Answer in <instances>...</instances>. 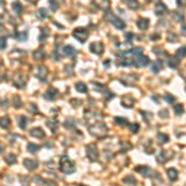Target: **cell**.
I'll return each instance as SVG.
<instances>
[{
    "instance_id": "6da1fadb",
    "label": "cell",
    "mask_w": 186,
    "mask_h": 186,
    "mask_svg": "<svg viewBox=\"0 0 186 186\" xmlns=\"http://www.w3.org/2000/svg\"><path fill=\"white\" fill-rule=\"evenodd\" d=\"M60 170L65 174H73L76 171V165L67 155H62L60 159Z\"/></svg>"
},
{
    "instance_id": "7a4b0ae2",
    "label": "cell",
    "mask_w": 186,
    "mask_h": 186,
    "mask_svg": "<svg viewBox=\"0 0 186 186\" xmlns=\"http://www.w3.org/2000/svg\"><path fill=\"white\" fill-rule=\"evenodd\" d=\"M88 129H89L91 133L94 135V137H99L101 138V137H103V135L107 133L108 128L99 120V122H96V123H93V124H89Z\"/></svg>"
},
{
    "instance_id": "3957f363",
    "label": "cell",
    "mask_w": 186,
    "mask_h": 186,
    "mask_svg": "<svg viewBox=\"0 0 186 186\" xmlns=\"http://www.w3.org/2000/svg\"><path fill=\"white\" fill-rule=\"evenodd\" d=\"M86 155L91 161H96L98 159V149L96 144H89L86 148Z\"/></svg>"
},
{
    "instance_id": "277c9868",
    "label": "cell",
    "mask_w": 186,
    "mask_h": 186,
    "mask_svg": "<svg viewBox=\"0 0 186 186\" xmlns=\"http://www.w3.org/2000/svg\"><path fill=\"white\" fill-rule=\"evenodd\" d=\"M73 36L76 37L80 42H84L87 40V37H88V31H87L86 29H83V28L76 29L73 31Z\"/></svg>"
},
{
    "instance_id": "5b68a950",
    "label": "cell",
    "mask_w": 186,
    "mask_h": 186,
    "mask_svg": "<svg viewBox=\"0 0 186 186\" xmlns=\"http://www.w3.org/2000/svg\"><path fill=\"white\" fill-rule=\"evenodd\" d=\"M36 77L39 78L40 81H45L46 77H47V68L45 66H39L36 70Z\"/></svg>"
},
{
    "instance_id": "8992f818",
    "label": "cell",
    "mask_w": 186,
    "mask_h": 186,
    "mask_svg": "<svg viewBox=\"0 0 186 186\" xmlns=\"http://www.w3.org/2000/svg\"><path fill=\"white\" fill-rule=\"evenodd\" d=\"M24 166H25L28 170H35V169L39 166V163L34 159H25L24 160Z\"/></svg>"
},
{
    "instance_id": "52a82bcc",
    "label": "cell",
    "mask_w": 186,
    "mask_h": 186,
    "mask_svg": "<svg viewBox=\"0 0 186 186\" xmlns=\"http://www.w3.org/2000/svg\"><path fill=\"white\" fill-rule=\"evenodd\" d=\"M46 126L50 128V129L52 130L53 134H56L57 131V128H58V120L55 119V118H51V119H47L46 122Z\"/></svg>"
},
{
    "instance_id": "ba28073f",
    "label": "cell",
    "mask_w": 186,
    "mask_h": 186,
    "mask_svg": "<svg viewBox=\"0 0 186 186\" xmlns=\"http://www.w3.org/2000/svg\"><path fill=\"white\" fill-rule=\"evenodd\" d=\"M30 135L34 138H39V139H43V138H45V133H43V130L41 128H32V129L30 130Z\"/></svg>"
},
{
    "instance_id": "9c48e42d",
    "label": "cell",
    "mask_w": 186,
    "mask_h": 186,
    "mask_svg": "<svg viewBox=\"0 0 186 186\" xmlns=\"http://www.w3.org/2000/svg\"><path fill=\"white\" fill-rule=\"evenodd\" d=\"M57 97H58V91L56 88H52V87L47 91L46 94H45V99H47V101H53Z\"/></svg>"
},
{
    "instance_id": "30bf717a",
    "label": "cell",
    "mask_w": 186,
    "mask_h": 186,
    "mask_svg": "<svg viewBox=\"0 0 186 186\" xmlns=\"http://www.w3.org/2000/svg\"><path fill=\"white\" fill-rule=\"evenodd\" d=\"M166 11H168V8L163 4V3H159V4H156V8H155V14H156V15L161 16V15H164Z\"/></svg>"
},
{
    "instance_id": "8fae6325",
    "label": "cell",
    "mask_w": 186,
    "mask_h": 186,
    "mask_svg": "<svg viewBox=\"0 0 186 186\" xmlns=\"http://www.w3.org/2000/svg\"><path fill=\"white\" fill-rule=\"evenodd\" d=\"M91 51H92L93 53H98V55H101V53L103 52V45L102 43H92V45H91Z\"/></svg>"
},
{
    "instance_id": "7c38bea8",
    "label": "cell",
    "mask_w": 186,
    "mask_h": 186,
    "mask_svg": "<svg viewBox=\"0 0 186 186\" xmlns=\"http://www.w3.org/2000/svg\"><path fill=\"white\" fill-rule=\"evenodd\" d=\"M135 170L139 171L143 176H151V175H153V174H151L153 171H151L148 166H138V168H135Z\"/></svg>"
},
{
    "instance_id": "4fadbf2b",
    "label": "cell",
    "mask_w": 186,
    "mask_h": 186,
    "mask_svg": "<svg viewBox=\"0 0 186 186\" xmlns=\"http://www.w3.org/2000/svg\"><path fill=\"white\" fill-rule=\"evenodd\" d=\"M170 158H171L170 155H169V156H168L166 151H164V150H161L160 153H158V155H156L158 161H159V163H161V164L165 163V161H166V160H169V159H170Z\"/></svg>"
},
{
    "instance_id": "5bb4252c",
    "label": "cell",
    "mask_w": 186,
    "mask_h": 186,
    "mask_svg": "<svg viewBox=\"0 0 186 186\" xmlns=\"http://www.w3.org/2000/svg\"><path fill=\"white\" fill-rule=\"evenodd\" d=\"M166 174H168V176H169V179H170L171 181H175V180L177 179V176H179L177 170H176V169H174V168L168 169V170H166Z\"/></svg>"
},
{
    "instance_id": "9a60e30c",
    "label": "cell",
    "mask_w": 186,
    "mask_h": 186,
    "mask_svg": "<svg viewBox=\"0 0 186 186\" xmlns=\"http://www.w3.org/2000/svg\"><path fill=\"white\" fill-rule=\"evenodd\" d=\"M135 62H137L139 66H147L149 63V58L143 56V55H139V56L135 57Z\"/></svg>"
},
{
    "instance_id": "2e32d148",
    "label": "cell",
    "mask_w": 186,
    "mask_h": 186,
    "mask_svg": "<svg viewBox=\"0 0 186 186\" xmlns=\"http://www.w3.org/2000/svg\"><path fill=\"white\" fill-rule=\"evenodd\" d=\"M63 53H65V56H67V57H73L76 55V50H74L72 46L67 45L63 47Z\"/></svg>"
},
{
    "instance_id": "e0dca14e",
    "label": "cell",
    "mask_w": 186,
    "mask_h": 186,
    "mask_svg": "<svg viewBox=\"0 0 186 186\" xmlns=\"http://www.w3.org/2000/svg\"><path fill=\"white\" fill-rule=\"evenodd\" d=\"M26 149H28L29 153L35 154V153H37V151L40 150V147H39L37 144H35V143H29V144H28V147H26Z\"/></svg>"
},
{
    "instance_id": "ac0fdd59",
    "label": "cell",
    "mask_w": 186,
    "mask_h": 186,
    "mask_svg": "<svg viewBox=\"0 0 186 186\" xmlns=\"http://www.w3.org/2000/svg\"><path fill=\"white\" fill-rule=\"evenodd\" d=\"M76 127V120H74V118H67L65 120V128L67 129H73V128Z\"/></svg>"
},
{
    "instance_id": "d6986e66",
    "label": "cell",
    "mask_w": 186,
    "mask_h": 186,
    "mask_svg": "<svg viewBox=\"0 0 186 186\" xmlns=\"http://www.w3.org/2000/svg\"><path fill=\"white\" fill-rule=\"evenodd\" d=\"M0 127L4 128V129H8V128L10 127V118L6 117V116L0 118Z\"/></svg>"
},
{
    "instance_id": "ffe728a7",
    "label": "cell",
    "mask_w": 186,
    "mask_h": 186,
    "mask_svg": "<svg viewBox=\"0 0 186 186\" xmlns=\"http://www.w3.org/2000/svg\"><path fill=\"white\" fill-rule=\"evenodd\" d=\"M36 15L39 16L40 19H47L49 18V10L45 9V8H41V9H39V11L36 12Z\"/></svg>"
},
{
    "instance_id": "44dd1931",
    "label": "cell",
    "mask_w": 186,
    "mask_h": 186,
    "mask_svg": "<svg viewBox=\"0 0 186 186\" xmlns=\"http://www.w3.org/2000/svg\"><path fill=\"white\" fill-rule=\"evenodd\" d=\"M74 88L78 91V92H81V93H87V91H88L87 86L84 83H82V82H77L76 86H74Z\"/></svg>"
},
{
    "instance_id": "7402d4cb",
    "label": "cell",
    "mask_w": 186,
    "mask_h": 186,
    "mask_svg": "<svg viewBox=\"0 0 186 186\" xmlns=\"http://www.w3.org/2000/svg\"><path fill=\"white\" fill-rule=\"evenodd\" d=\"M149 26V20L148 19H140L138 21V28L141 29V30H145Z\"/></svg>"
},
{
    "instance_id": "603a6c76",
    "label": "cell",
    "mask_w": 186,
    "mask_h": 186,
    "mask_svg": "<svg viewBox=\"0 0 186 186\" xmlns=\"http://www.w3.org/2000/svg\"><path fill=\"white\" fill-rule=\"evenodd\" d=\"M124 182H126L127 185H130V186H137V184H138V181L135 180L134 176H127V177H124Z\"/></svg>"
},
{
    "instance_id": "cb8c5ba5",
    "label": "cell",
    "mask_w": 186,
    "mask_h": 186,
    "mask_svg": "<svg viewBox=\"0 0 186 186\" xmlns=\"http://www.w3.org/2000/svg\"><path fill=\"white\" fill-rule=\"evenodd\" d=\"M5 161L8 163L9 165H12V164H15L16 163V156H15V154H8L5 156Z\"/></svg>"
},
{
    "instance_id": "d4e9b609",
    "label": "cell",
    "mask_w": 186,
    "mask_h": 186,
    "mask_svg": "<svg viewBox=\"0 0 186 186\" xmlns=\"http://www.w3.org/2000/svg\"><path fill=\"white\" fill-rule=\"evenodd\" d=\"M12 9H14V11L16 14H21L22 12V5L20 4L19 1H14L12 3Z\"/></svg>"
},
{
    "instance_id": "484cf974",
    "label": "cell",
    "mask_w": 186,
    "mask_h": 186,
    "mask_svg": "<svg viewBox=\"0 0 186 186\" xmlns=\"http://www.w3.org/2000/svg\"><path fill=\"white\" fill-rule=\"evenodd\" d=\"M18 123H19V127L21 128V129H25V128H26V123H28V118H26L25 116L19 117Z\"/></svg>"
},
{
    "instance_id": "4316f807",
    "label": "cell",
    "mask_w": 186,
    "mask_h": 186,
    "mask_svg": "<svg viewBox=\"0 0 186 186\" xmlns=\"http://www.w3.org/2000/svg\"><path fill=\"white\" fill-rule=\"evenodd\" d=\"M15 37L19 40V41H25V40H28V31L18 32V34L15 35Z\"/></svg>"
},
{
    "instance_id": "83f0119b",
    "label": "cell",
    "mask_w": 186,
    "mask_h": 186,
    "mask_svg": "<svg viewBox=\"0 0 186 186\" xmlns=\"http://www.w3.org/2000/svg\"><path fill=\"white\" fill-rule=\"evenodd\" d=\"M158 139L161 144H164V143H166V141H169V135L164 134V133H159L158 134Z\"/></svg>"
},
{
    "instance_id": "f1b7e54d",
    "label": "cell",
    "mask_w": 186,
    "mask_h": 186,
    "mask_svg": "<svg viewBox=\"0 0 186 186\" xmlns=\"http://www.w3.org/2000/svg\"><path fill=\"white\" fill-rule=\"evenodd\" d=\"M45 57V53H43V50L42 49H40V50H37V51H35V53H34V58L35 60H41Z\"/></svg>"
},
{
    "instance_id": "f546056e",
    "label": "cell",
    "mask_w": 186,
    "mask_h": 186,
    "mask_svg": "<svg viewBox=\"0 0 186 186\" xmlns=\"http://www.w3.org/2000/svg\"><path fill=\"white\" fill-rule=\"evenodd\" d=\"M12 101H14V107L15 108H21L22 107V103H21V98H20L19 96H14V98H12Z\"/></svg>"
},
{
    "instance_id": "4dcf8cb0",
    "label": "cell",
    "mask_w": 186,
    "mask_h": 186,
    "mask_svg": "<svg viewBox=\"0 0 186 186\" xmlns=\"http://www.w3.org/2000/svg\"><path fill=\"white\" fill-rule=\"evenodd\" d=\"M113 24H114V26L118 29H123L124 28V21H122L120 19H118V18H114L113 19Z\"/></svg>"
},
{
    "instance_id": "1f68e13d",
    "label": "cell",
    "mask_w": 186,
    "mask_h": 186,
    "mask_svg": "<svg viewBox=\"0 0 186 186\" xmlns=\"http://www.w3.org/2000/svg\"><path fill=\"white\" fill-rule=\"evenodd\" d=\"M114 122H116V124H118V126H128V119H126V118H116L114 119Z\"/></svg>"
},
{
    "instance_id": "d6a6232c",
    "label": "cell",
    "mask_w": 186,
    "mask_h": 186,
    "mask_svg": "<svg viewBox=\"0 0 186 186\" xmlns=\"http://www.w3.org/2000/svg\"><path fill=\"white\" fill-rule=\"evenodd\" d=\"M174 110H175V114H177V116H181V114L184 113V107H182L181 104H176V106L174 107Z\"/></svg>"
},
{
    "instance_id": "836d02e7",
    "label": "cell",
    "mask_w": 186,
    "mask_h": 186,
    "mask_svg": "<svg viewBox=\"0 0 186 186\" xmlns=\"http://www.w3.org/2000/svg\"><path fill=\"white\" fill-rule=\"evenodd\" d=\"M186 53V46H182L181 49H179L176 51V56L179 57V58H181V57H184Z\"/></svg>"
},
{
    "instance_id": "e575fe53",
    "label": "cell",
    "mask_w": 186,
    "mask_h": 186,
    "mask_svg": "<svg viewBox=\"0 0 186 186\" xmlns=\"http://www.w3.org/2000/svg\"><path fill=\"white\" fill-rule=\"evenodd\" d=\"M6 47V37L0 36V50H5Z\"/></svg>"
},
{
    "instance_id": "d590c367",
    "label": "cell",
    "mask_w": 186,
    "mask_h": 186,
    "mask_svg": "<svg viewBox=\"0 0 186 186\" xmlns=\"http://www.w3.org/2000/svg\"><path fill=\"white\" fill-rule=\"evenodd\" d=\"M129 128H130V131H131V133H137V131L139 130V124H137V123L130 124Z\"/></svg>"
},
{
    "instance_id": "8d00e7d4",
    "label": "cell",
    "mask_w": 186,
    "mask_h": 186,
    "mask_svg": "<svg viewBox=\"0 0 186 186\" xmlns=\"http://www.w3.org/2000/svg\"><path fill=\"white\" fill-rule=\"evenodd\" d=\"M164 98H165V101H166L168 103H174V102H175V98L172 97L171 94H169V93L165 94V97H164Z\"/></svg>"
},
{
    "instance_id": "74e56055",
    "label": "cell",
    "mask_w": 186,
    "mask_h": 186,
    "mask_svg": "<svg viewBox=\"0 0 186 186\" xmlns=\"http://www.w3.org/2000/svg\"><path fill=\"white\" fill-rule=\"evenodd\" d=\"M160 70H161V62H159V61H158V62H155V63H154V66H153V71H154V72H159Z\"/></svg>"
},
{
    "instance_id": "f35d334b",
    "label": "cell",
    "mask_w": 186,
    "mask_h": 186,
    "mask_svg": "<svg viewBox=\"0 0 186 186\" xmlns=\"http://www.w3.org/2000/svg\"><path fill=\"white\" fill-rule=\"evenodd\" d=\"M128 5L130 6V8H138V1L137 0H128Z\"/></svg>"
},
{
    "instance_id": "ab89813d",
    "label": "cell",
    "mask_w": 186,
    "mask_h": 186,
    "mask_svg": "<svg viewBox=\"0 0 186 186\" xmlns=\"http://www.w3.org/2000/svg\"><path fill=\"white\" fill-rule=\"evenodd\" d=\"M42 31H43V35H41V36L39 37V40H40V41H43V39H45V37H46L47 35H49V34H47V32H49V29L43 28V29H42Z\"/></svg>"
},
{
    "instance_id": "60d3db41",
    "label": "cell",
    "mask_w": 186,
    "mask_h": 186,
    "mask_svg": "<svg viewBox=\"0 0 186 186\" xmlns=\"http://www.w3.org/2000/svg\"><path fill=\"white\" fill-rule=\"evenodd\" d=\"M40 185L41 186H56V184L55 182H52V181H42Z\"/></svg>"
},
{
    "instance_id": "b9f144b4",
    "label": "cell",
    "mask_w": 186,
    "mask_h": 186,
    "mask_svg": "<svg viewBox=\"0 0 186 186\" xmlns=\"http://www.w3.org/2000/svg\"><path fill=\"white\" fill-rule=\"evenodd\" d=\"M168 113L169 112L166 109H163V110H160V113H159V117L160 118H168Z\"/></svg>"
},
{
    "instance_id": "7bdbcfd3",
    "label": "cell",
    "mask_w": 186,
    "mask_h": 186,
    "mask_svg": "<svg viewBox=\"0 0 186 186\" xmlns=\"http://www.w3.org/2000/svg\"><path fill=\"white\" fill-rule=\"evenodd\" d=\"M50 4H51V9L53 10V11H55V10L57 9V5H56V3L53 1V0H51V1H50Z\"/></svg>"
},
{
    "instance_id": "ee69618b",
    "label": "cell",
    "mask_w": 186,
    "mask_h": 186,
    "mask_svg": "<svg viewBox=\"0 0 186 186\" xmlns=\"http://www.w3.org/2000/svg\"><path fill=\"white\" fill-rule=\"evenodd\" d=\"M72 102H73L72 106H74V107H76V106H80V104H81V101H80V99H77V101H76V99H72Z\"/></svg>"
},
{
    "instance_id": "f6af8a7d",
    "label": "cell",
    "mask_w": 186,
    "mask_h": 186,
    "mask_svg": "<svg viewBox=\"0 0 186 186\" xmlns=\"http://www.w3.org/2000/svg\"><path fill=\"white\" fill-rule=\"evenodd\" d=\"M141 114H143V117L145 119H149V118H151V114H145V112H140Z\"/></svg>"
},
{
    "instance_id": "bcb514c9",
    "label": "cell",
    "mask_w": 186,
    "mask_h": 186,
    "mask_svg": "<svg viewBox=\"0 0 186 186\" xmlns=\"http://www.w3.org/2000/svg\"><path fill=\"white\" fill-rule=\"evenodd\" d=\"M30 107L32 108V112H34V114H37V113H39V110H37V109H36V107H35V104H31V106H30Z\"/></svg>"
},
{
    "instance_id": "7dc6e473",
    "label": "cell",
    "mask_w": 186,
    "mask_h": 186,
    "mask_svg": "<svg viewBox=\"0 0 186 186\" xmlns=\"http://www.w3.org/2000/svg\"><path fill=\"white\" fill-rule=\"evenodd\" d=\"M177 4L180 5V6H182V5H185L186 4V0H177Z\"/></svg>"
},
{
    "instance_id": "c3c4849f",
    "label": "cell",
    "mask_w": 186,
    "mask_h": 186,
    "mask_svg": "<svg viewBox=\"0 0 186 186\" xmlns=\"http://www.w3.org/2000/svg\"><path fill=\"white\" fill-rule=\"evenodd\" d=\"M182 32H184L185 35H186V25H184V26H182Z\"/></svg>"
},
{
    "instance_id": "681fc988",
    "label": "cell",
    "mask_w": 186,
    "mask_h": 186,
    "mask_svg": "<svg viewBox=\"0 0 186 186\" xmlns=\"http://www.w3.org/2000/svg\"><path fill=\"white\" fill-rule=\"evenodd\" d=\"M3 150H4V145H3L1 143H0V153H1Z\"/></svg>"
},
{
    "instance_id": "f907efd6",
    "label": "cell",
    "mask_w": 186,
    "mask_h": 186,
    "mask_svg": "<svg viewBox=\"0 0 186 186\" xmlns=\"http://www.w3.org/2000/svg\"><path fill=\"white\" fill-rule=\"evenodd\" d=\"M28 1H29V3H36L37 0H28Z\"/></svg>"
},
{
    "instance_id": "816d5d0a",
    "label": "cell",
    "mask_w": 186,
    "mask_h": 186,
    "mask_svg": "<svg viewBox=\"0 0 186 186\" xmlns=\"http://www.w3.org/2000/svg\"><path fill=\"white\" fill-rule=\"evenodd\" d=\"M78 186H86V185H82V184H81V185H78Z\"/></svg>"
}]
</instances>
